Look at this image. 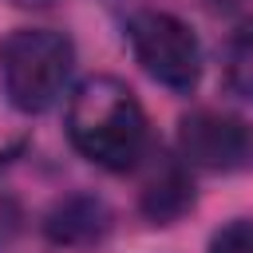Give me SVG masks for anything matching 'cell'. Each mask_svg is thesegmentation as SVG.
<instances>
[{
    "instance_id": "cell-7",
    "label": "cell",
    "mask_w": 253,
    "mask_h": 253,
    "mask_svg": "<svg viewBox=\"0 0 253 253\" xmlns=\"http://www.w3.org/2000/svg\"><path fill=\"white\" fill-rule=\"evenodd\" d=\"M221 75H225L229 95L253 103V16H245L229 32L225 51H221Z\"/></svg>"
},
{
    "instance_id": "cell-6",
    "label": "cell",
    "mask_w": 253,
    "mask_h": 253,
    "mask_svg": "<svg viewBox=\"0 0 253 253\" xmlns=\"http://www.w3.org/2000/svg\"><path fill=\"white\" fill-rule=\"evenodd\" d=\"M198 194H194V178L190 166L178 158H162L154 162V170L146 174L142 190H138V210L150 225H174L194 210Z\"/></svg>"
},
{
    "instance_id": "cell-10",
    "label": "cell",
    "mask_w": 253,
    "mask_h": 253,
    "mask_svg": "<svg viewBox=\"0 0 253 253\" xmlns=\"http://www.w3.org/2000/svg\"><path fill=\"white\" fill-rule=\"evenodd\" d=\"M210 8H217V12H229V8H237V4H245V0H206Z\"/></svg>"
},
{
    "instance_id": "cell-9",
    "label": "cell",
    "mask_w": 253,
    "mask_h": 253,
    "mask_svg": "<svg viewBox=\"0 0 253 253\" xmlns=\"http://www.w3.org/2000/svg\"><path fill=\"white\" fill-rule=\"evenodd\" d=\"M8 4H16V8H28V12H43V8H51L55 0H8Z\"/></svg>"
},
{
    "instance_id": "cell-2",
    "label": "cell",
    "mask_w": 253,
    "mask_h": 253,
    "mask_svg": "<svg viewBox=\"0 0 253 253\" xmlns=\"http://www.w3.org/2000/svg\"><path fill=\"white\" fill-rule=\"evenodd\" d=\"M75 71V43L55 28H16L0 40V91L20 115L59 103Z\"/></svg>"
},
{
    "instance_id": "cell-3",
    "label": "cell",
    "mask_w": 253,
    "mask_h": 253,
    "mask_svg": "<svg viewBox=\"0 0 253 253\" xmlns=\"http://www.w3.org/2000/svg\"><path fill=\"white\" fill-rule=\"evenodd\" d=\"M126 43L134 63L174 95H190L202 79V43L186 20L158 8H138L126 16Z\"/></svg>"
},
{
    "instance_id": "cell-1",
    "label": "cell",
    "mask_w": 253,
    "mask_h": 253,
    "mask_svg": "<svg viewBox=\"0 0 253 253\" xmlns=\"http://www.w3.org/2000/svg\"><path fill=\"white\" fill-rule=\"evenodd\" d=\"M63 126L71 146L111 174L130 170L146 150V111L138 95L115 75L83 79L67 99Z\"/></svg>"
},
{
    "instance_id": "cell-8",
    "label": "cell",
    "mask_w": 253,
    "mask_h": 253,
    "mask_svg": "<svg viewBox=\"0 0 253 253\" xmlns=\"http://www.w3.org/2000/svg\"><path fill=\"white\" fill-rule=\"evenodd\" d=\"M206 253H253V217H233L213 229Z\"/></svg>"
},
{
    "instance_id": "cell-5",
    "label": "cell",
    "mask_w": 253,
    "mask_h": 253,
    "mask_svg": "<svg viewBox=\"0 0 253 253\" xmlns=\"http://www.w3.org/2000/svg\"><path fill=\"white\" fill-rule=\"evenodd\" d=\"M111 225H115L111 206L91 190H71L63 198H55L40 221L43 237L59 249H91L111 233Z\"/></svg>"
},
{
    "instance_id": "cell-4",
    "label": "cell",
    "mask_w": 253,
    "mask_h": 253,
    "mask_svg": "<svg viewBox=\"0 0 253 253\" xmlns=\"http://www.w3.org/2000/svg\"><path fill=\"white\" fill-rule=\"evenodd\" d=\"M178 150L186 166L202 170H237L253 154V130L245 119L217 111V107H198L178 119Z\"/></svg>"
}]
</instances>
